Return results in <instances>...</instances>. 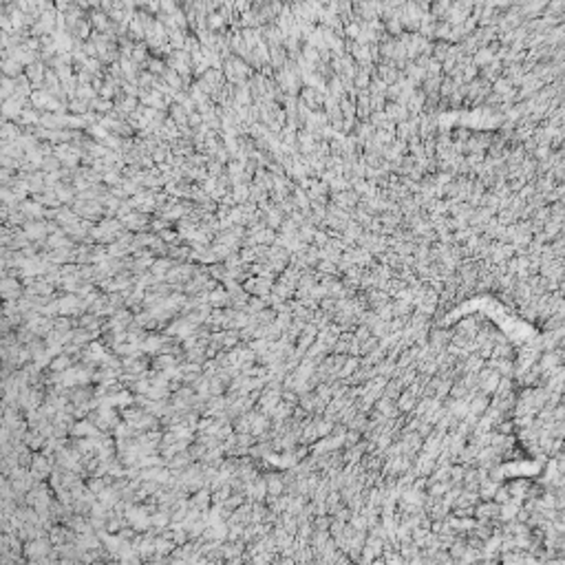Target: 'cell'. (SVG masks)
Here are the masks:
<instances>
[{"label":"cell","instance_id":"cell-1","mask_svg":"<svg viewBox=\"0 0 565 565\" xmlns=\"http://www.w3.org/2000/svg\"><path fill=\"white\" fill-rule=\"evenodd\" d=\"M380 554H382V539L373 537V534H367V539H364V546H362V550H360V559H358V561H362V563L378 561Z\"/></svg>","mask_w":565,"mask_h":565},{"label":"cell","instance_id":"cell-2","mask_svg":"<svg viewBox=\"0 0 565 565\" xmlns=\"http://www.w3.org/2000/svg\"><path fill=\"white\" fill-rule=\"evenodd\" d=\"M475 517L477 519H499V503H495L492 499L479 501L475 506Z\"/></svg>","mask_w":565,"mask_h":565},{"label":"cell","instance_id":"cell-3","mask_svg":"<svg viewBox=\"0 0 565 565\" xmlns=\"http://www.w3.org/2000/svg\"><path fill=\"white\" fill-rule=\"evenodd\" d=\"M418 398H420L418 393H413L411 389H404V391L398 395V400H395V407H398L400 413H411L415 407V402H418Z\"/></svg>","mask_w":565,"mask_h":565},{"label":"cell","instance_id":"cell-4","mask_svg":"<svg viewBox=\"0 0 565 565\" xmlns=\"http://www.w3.org/2000/svg\"><path fill=\"white\" fill-rule=\"evenodd\" d=\"M245 289L252 291V294H259V296H267L272 289V281L270 279H259V281H250L248 285H245Z\"/></svg>","mask_w":565,"mask_h":565},{"label":"cell","instance_id":"cell-5","mask_svg":"<svg viewBox=\"0 0 565 565\" xmlns=\"http://www.w3.org/2000/svg\"><path fill=\"white\" fill-rule=\"evenodd\" d=\"M265 484H267V495H282V492H285V481H282V475L265 477Z\"/></svg>","mask_w":565,"mask_h":565},{"label":"cell","instance_id":"cell-6","mask_svg":"<svg viewBox=\"0 0 565 565\" xmlns=\"http://www.w3.org/2000/svg\"><path fill=\"white\" fill-rule=\"evenodd\" d=\"M391 309H393V316H404V318H409L411 314H413V305L411 302H407V300H393L391 302Z\"/></svg>","mask_w":565,"mask_h":565},{"label":"cell","instance_id":"cell-7","mask_svg":"<svg viewBox=\"0 0 565 565\" xmlns=\"http://www.w3.org/2000/svg\"><path fill=\"white\" fill-rule=\"evenodd\" d=\"M267 495V484H265V477H259L254 484V499L256 501H263Z\"/></svg>","mask_w":565,"mask_h":565},{"label":"cell","instance_id":"cell-8","mask_svg":"<svg viewBox=\"0 0 565 565\" xmlns=\"http://www.w3.org/2000/svg\"><path fill=\"white\" fill-rule=\"evenodd\" d=\"M492 501L495 503H506V501H510V490H508L506 486H497V490H495V495H492Z\"/></svg>","mask_w":565,"mask_h":565},{"label":"cell","instance_id":"cell-9","mask_svg":"<svg viewBox=\"0 0 565 565\" xmlns=\"http://www.w3.org/2000/svg\"><path fill=\"white\" fill-rule=\"evenodd\" d=\"M265 307H267L265 296H261V298H254V300H248V311H252V314H256V311L265 309Z\"/></svg>","mask_w":565,"mask_h":565}]
</instances>
